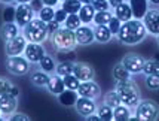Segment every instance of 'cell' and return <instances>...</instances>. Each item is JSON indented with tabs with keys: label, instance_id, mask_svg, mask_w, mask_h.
<instances>
[{
	"label": "cell",
	"instance_id": "cell-21",
	"mask_svg": "<svg viewBox=\"0 0 159 121\" xmlns=\"http://www.w3.org/2000/svg\"><path fill=\"white\" fill-rule=\"evenodd\" d=\"M129 6L132 11V17L137 20H141L147 12V0H131Z\"/></svg>",
	"mask_w": 159,
	"mask_h": 121
},
{
	"label": "cell",
	"instance_id": "cell-47",
	"mask_svg": "<svg viewBox=\"0 0 159 121\" xmlns=\"http://www.w3.org/2000/svg\"><path fill=\"white\" fill-rule=\"evenodd\" d=\"M120 3H124V0H109V5H110V7H113V9L116 6H119Z\"/></svg>",
	"mask_w": 159,
	"mask_h": 121
},
{
	"label": "cell",
	"instance_id": "cell-25",
	"mask_svg": "<svg viewBox=\"0 0 159 121\" xmlns=\"http://www.w3.org/2000/svg\"><path fill=\"white\" fill-rule=\"evenodd\" d=\"M111 75L116 82L119 81H126V79H131V73L125 69V66L122 63H116L113 66V70H111Z\"/></svg>",
	"mask_w": 159,
	"mask_h": 121
},
{
	"label": "cell",
	"instance_id": "cell-44",
	"mask_svg": "<svg viewBox=\"0 0 159 121\" xmlns=\"http://www.w3.org/2000/svg\"><path fill=\"white\" fill-rule=\"evenodd\" d=\"M9 120H12V121H18V120H24V121H28L30 120V117L25 114H12L11 117H9Z\"/></svg>",
	"mask_w": 159,
	"mask_h": 121
},
{
	"label": "cell",
	"instance_id": "cell-3",
	"mask_svg": "<svg viewBox=\"0 0 159 121\" xmlns=\"http://www.w3.org/2000/svg\"><path fill=\"white\" fill-rule=\"evenodd\" d=\"M22 35L27 39V42L43 43L49 37L48 26L45 21H42L39 17L37 18L34 17L25 27H22Z\"/></svg>",
	"mask_w": 159,
	"mask_h": 121
},
{
	"label": "cell",
	"instance_id": "cell-51",
	"mask_svg": "<svg viewBox=\"0 0 159 121\" xmlns=\"http://www.w3.org/2000/svg\"><path fill=\"white\" fill-rule=\"evenodd\" d=\"M149 3H152V5H159V0H147Z\"/></svg>",
	"mask_w": 159,
	"mask_h": 121
},
{
	"label": "cell",
	"instance_id": "cell-4",
	"mask_svg": "<svg viewBox=\"0 0 159 121\" xmlns=\"http://www.w3.org/2000/svg\"><path fill=\"white\" fill-rule=\"evenodd\" d=\"M51 41H52V45L57 51L75 50L77 45L75 31L67 29V27H60L54 35H51Z\"/></svg>",
	"mask_w": 159,
	"mask_h": 121
},
{
	"label": "cell",
	"instance_id": "cell-50",
	"mask_svg": "<svg viewBox=\"0 0 159 121\" xmlns=\"http://www.w3.org/2000/svg\"><path fill=\"white\" fill-rule=\"evenodd\" d=\"M16 3H30L31 0H15Z\"/></svg>",
	"mask_w": 159,
	"mask_h": 121
},
{
	"label": "cell",
	"instance_id": "cell-54",
	"mask_svg": "<svg viewBox=\"0 0 159 121\" xmlns=\"http://www.w3.org/2000/svg\"><path fill=\"white\" fill-rule=\"evenodd\" d=\"M0 115H2V112H0Z\"/></svg>",
	"mask_w": 159,
	"mask_h": 121
},
{
	"label": "cell",
	"instance_id": "cell-33",
	"mask_svg": "<svg viewBox=\"0 0 159 121\" xmlns=\"http://www.w3.org/2000/svg\"><path fill=\"white\" fill-rule=\"evenodd\" d=\"M62 24H64V27H67V29L75 31L77 27L82 26V21H80V18H79V15L77 14H69L67 15V18H66V21L62 22Z\"/></svg>",
	"mask_w": 159,
	"mask_h": 121
},
{
	"label": "cell",
	"instance_id": "cell-6",
	"mask_svg": "<svg viewBox=\"0 0 159 121\" xmlns=\"http://www.w3.org/2000/svg\"><path fill=\"white\" fill-rule=\"evenodd\" d=\"M31 63L22 56H14V57H7L6 60V69L9 73H12L15 76H22L30 72Z\"/></svg>",
	"mask_w": 159,
	"mask_h": 121
},
{
	"label": "cell",
	"instance_id": "cell-1",
	"mask_svg": "<svg viewBox=\"0 0 159 121\" xmlns=\"http://www.w3.org/2000/svg\"><path fill=\"white\" fill-rule=\"evenodd\" d=\"M146 36H147V30H146L143 21L137 20V18H131L128 21L122 22L116 37L124 45H137L141 41H144Z\"/></svg>",
	"mask_w": 159,
	"mask_h": 121
},
{
	"label": "cell",
	"instance_id": "cell-22",
	"mask_svg": "<svg viewBox=\"0 0 159 121\" xmlns=\"http://www.w3.org/2000/svg\"><path fill=\"white\" fill-rule=\"evenodd\" d=\"M115 17L119 18L122 22L128 21V20H131L132 18V11H131V6H129V3H120L119 6L115 7Z\"/></svg>",
	"mask_w": 159,
	"mask_h": 121
},
{
	"label": "cell",
	"instance_id": "cell-11",
	"mask_svg": "<svg viewBox=\"0 0 159 121\" xmlns=\"http://www.w3.org/2000/svg\"><path fill=\"white\" fill-rule=\"evenodd\" d=\"M46 51L43 48L42 43H36V42H27L25 45V50H24V57L27 58L31 64L39 63L42 58L45 57Z\"/></svg>",
	"mask_w": 159,
	"mask_h": 121
},
{
	"label": "cell",
	"instance_id": "cell-55",
	"mask_svg": "<svg viewBox=\"0 0 159 121\" xmlns=\"http://www.w3.org/2000/svg\"><path fill=\"white\" fill-rule=\"evenodd\" d=\"M61 2H62V0H61Z\"/></svg>",
	"mask_w": 159,
	"mask_h": 121
},
{
	"label": "cell",
	"instance_id": "cell-52",
	"mask_svg": "<svg viewBox=\"0 0 159 121\" xmlns=\"http://www.w3.org/2000/svg\"><path fill=\"white\" fill-rule=\"evenodd\" d=\"M82 3H92V0H80Z\"/></svg>",
	"mask_w": 159,
	"mask_h": 121
},
{
	"label": "cell",
	"instance_id": "cell-38",
	"mask_svg": "<svg viewBox=\"0 0 159 121\" xmlns=\"http://www.w3.org/2000/svg\"><path fill=\"white\" fill-rule=\"evenodd\" d=\"M120 26H122V21H120L119 18H116L115 15L111 17V20L109 21V24H107V27L110 29V31H111V35H113V36L118 35V31H119V29H120Z\"/></svg>",
	"mask_w": 159,
	"mask_h": 121
},
{
	"label": "cell",
	"instance_id": "cell-10",
	"mask_svg": "<svg viewBox=\"0 0 159 121\" xmlns=\"http://www.w3.org/2000/svg\"><path fill=\"white\" fill-rule=\"evenodd\" d=\"M75 108H76V112L80 117H89L91 114H95L97 112V105H95V100L89 99V97H83L79 96L75 102Z\"/></svg>",
	"mask_w": 159,
	"mask_h": 121
},
{
	"label": "cell",
	"instance_id": "cell-19",
	"mask_svg": "<svg viewBox=\"0 0 159 121\" xmlns=\"http://www.w3.org/2000/svg\"><path fill=\"white\" fill-rule=\"evenodd\" d=\"M95 12H97V11L94 9L92 3H83L82 7H80V11L77 12V15H79L82 24H91V22L94 21V15H95Z\"/></svg>",
	"mask_w": 159,
	"mask_h": 121
},
{
	"label": "cell",
	"instance_id": "cell-17",
	"mask_svg": "<svg viewBox=\"0 0 159 121\" xmlns=\"http://www.w3.org/2000/svg\"><path fill=\"white\" fill-rule=\"evenodd\" d=\"M21 33V27L14 21H6L2 29H0V37L3 42H7L11 39H14L15 36H18Z\"/></svg>",
	"mask_w": 159,
	"mask_h": 121
},
{
	"label": "cell",
	"instance_id": "cell-18",
	"mask_svg": "<svg viewBox=\"0 0 159 121\" xmlns=\"http://www.w3.org/2000/svg\"><path fill=\"white\" fill-rule=\"evenodd\" d=\"M49 93H52L54 96H60L64 90H66V85H64V81H62V76L60 75H51V78H49V82L48 85H46Z\"/></svg>",
	"mask_w": 159,
	"mask_h": 121
},
{
	"label": "cell",
	"instance_id": "cell-20",
	"mask_svg": "<svg viewBox=\"0 0 159 121\" xmlns=\"http://www.w3.org/2000/svg\"><path fill=\"white\" fill-rule=\"evenodd\" d=\"M94 37H95V42L98 43H107L111 41L113 35L107 26H95L94 27Z\"/></svg>",
	"mask_w": 159,
	"mask_h": 121
},
{
	"label": "cell",
	"instance_id": "cell-53",
	"mask_svg": "<svg viewBox=\"0 0 159 121\" xmlns=\"http://www.w3.org/2000/svg\"><path fill=\"white\" fill-rule=\"evenodd\" d=\"M156 41H158V43H159V33L156 35Z\"/></svg>",
	"mask_w": 159,
	"mask_h": 121
},
{
	"label": "cell",
	"instance_id": "cell-24",
	"mask_svg": "<svg viewBox=\"0 0 159 121\" xmlns=\"http://www.w3.org/2000/svg\"><path fill=\"white\" fill-rule=\"evenodd\" d=\"M113 120L116 121H128L131 120V108L120 103L119 106L113 108Z\"/></svg>",
	"mask_w": 159,
	"mask_h": 121
},
{
	"label": "cell",
	"instance_id": "cell-8",
	"mask_svg": "<svg viewBox=\"0 0 159 121\" xmlns=\"http://www.w3.org/2000/svg\"><path fill=\"white\" fill-rule=\"evenodd\" d=\"M120 63L125 66V69L129 72L131 75H135V73H141L143 72V66H144V58L141 57L140 54H135V52H129L124 56L122 61Z\"/></svg>",
	"mask_w": 159,
	"mask_h": 121
},
{
	"label": "cell",
	"instance_id": "cell-43",
	"mask_svg": "<svg viewBox=\"0 0 159 121\" xmlns=\"http://www.w3.org/2000/svg\"><path fill=\"white\" fill-rule=\"evenodd\" d=\"M30 6L33 7V11L37 14V12H39L45 5H43V2H42V0H31V2H30Z\"/></svg>",
	"mask_w": 159,
	"mask_h": 121
},
{
	"label": "cell",
	"instance_id": "cell-16",
	"mask_svg": "<svg viewBox=\"0 0 159 121\" xmlns=\"http://www.w3.org/2000/svg\"><path fill=\"white\" fill-rule=\"evenodd\" d=\"M75 36H76V42L77 45H91V43L95 41L94 37V29L89 27L88 24H83L80 27H77L75 30Z\"/></svg>",
	"mask_w": 159,
	"mask_h": 121
},
{
	"label": "cell",
	"instance_id": "cell-14",
	"mask_svg": "<svg viewBox=\"0 0 159 121\" xmlns=\"http://www.w3.org/2000/svg\"><path fill=\"white\" fill-rule=\"evenodd\" d=\"M16 106H18V100L16 97L11 96L9 93L0 96V112L5 118H9L11 115L16 111Z\"/></svg>",
	"mask_w": 159,
	"mask_h": 121
},
{
	"label": "cell",
	"instance_id": "cell-35",
	"mask_svg": "<svg viewBox=\"0 0 159 121\" xmlns=\"http://www.w3.org/2000/svg\"><path fill=\"white\" fill-rule=\"evenodd\" d=\"M104 103L111 108H116V106H119L122 102H120V97H119V94L116 93V90H113V91H109L104 96Z\"/></svg>",
	"mask_w": 159,
	"mask_h": 121
},
{
	"label": "cell",
	"instance_id": "cell-15",
	"mask_svg": "<svg viewBox=\"0 0 159 121\" xmlns=\"http://www.w3.org/2000/svg\"><path fill=\"white\" fill-rule=\"evenodd\" d=\"M73 75L80 82L82 81H91V79H94V76H95V70L92 69L91 64L79 61V63H75V66H73Z\"/></svg>",
	"mask_w": 159,
	"mask_h": 121
},
{
	"label": "cell",
	"instance_id": "cell-45",
	"mask_svg": "<svg viewBox=\"0 0 159 121\" xmlns=\"http://www.w3.org/2000/svg\"><path fill=\"white\" fill-rule=\"evenodd\" d=\"M42 2H43L45 6H52V7H55L60 3V0H42Z\"/></svg>",
	"mask_w": 159,
	"mask_h": 121
},
{
	"label": "cell",
	"instance_id": "cell-40",
	"mask_svg": "<svg viewBox=\"0 0 159 121\" xmlns=\"http://www.w3.org/2000/svg\"><path fill=\"white\" fill-rule=\"evenodd\" d=\"M12 87L11 84V81L6 78H0V96H3V94H6L9 93V88Z\"/></svg>",
	"mask_w": 159,
	"mask_h": 121
},
{
	"label": "cell",
	"instance_id": "cell-5",
	"mask_svg": "<svg viewBox=\"0 0 159 121\" xmlns=\"http://www.w3.org/2000/svg\"><path fill=\"white\" fill-rule=\"evenodd\" d=\"M159 118V105L155 100H140L135 106V120L155 121Z\"/></svg>",
	"mask_w": 159,
	"mask_h": 121
},
{
	"label": "cell",
	"instance_id": "cell-48",
	"mask_svg": "<svg viewBox=\"0 0 159 121\" xmlns=\"http://www.w3.org/2000/svg\"><path fill=\"white\" fill-rule=\"evenodd\" d=\"M86 120L88 121H100V117L97 114H91L89 117H86Z\"/></svg>",
	"mask_w": 159,
	"mask_h": 121
},
{
	"label": "cell",
	"instance_id": "cell-9",
	"mask_svg": "<svg viewBox=\"0 0 159 121\" xmlns=\"http://www.w3.org/2000/svg\"><path fill=\"white\" fill-rule=\"evenodd\" d=\"M25 45H27V39L24 37V35H18L15 36L14 39L5 42V52H6L7 57H14V56H21L24 54L25 50Z\"/></svg>",
	"mask_w": 159,
	"mask_h": 121
},
{
	"label": "cell",
	"instance_id": "cell-13",
	"mask_svg": "<svg viewBox=\"0 0 159 121\" xmlns=\"http://www.w3.org/2000/svg\"><path fill=\"white\" fill-rule=\"evenodd\" d=\"M76 93L79 94V96L89 97V99L95 100L97 97H100V94H101V88H100V85H98L94 79H91V81H82Z\"/></svg>",
	"mask_w": 159,
	"mask_h": 121
},
{
	"label": "cell",
	"instance_id": "cell-26",
	"mask_svg": "<svg viewBox=\"0 0 159 121\" xmlns=\"http://www.w3.org/2000/svg\"><path fill=\"white\" fill-rule=\"evenodd\" d=\"M143 73H144V75H159V60L158 58L144 60Z\"/></svg>",
	"mask_w": 159,
	"mask_h": 121
},
{
	"label": "cell",
	"instance_id": "cell-2",
	"mask_svg": "<svg viewBox=\"0 0 159 121\" xmlns=\"http://www.w3.org/2000/svg\"><path fill=\"white\" fill-rule=\"evenodd\" d=\"M116 93L120 97V102L126 105L128 108H135L140 103V90L139 87L135 85V82H132L131 79H126V81H119L116 82L115 87Z\"/></svg>",
	"mask_w": 159,
	"mask_h": 121
},
{
	"label": "cell",
	"instance_id": "cell-42",
	"mask_svg": "<svg viewBox=\"0 0 159 121\" xmlns=\"http://www.w3.org/2000/svg\"><path fill=\"white\" fill-rule=\"evenodd\" d=\"M46 26H48V33H49V36H51V35H54V33H55L57 30L60 29V22L55 21V20H52V21L46 22Z\"/></svg>",
	"mask_w": 159,
	"mask_h": 121
},
{
	"label": "cell",
	"instance_id": "cell-31",
	"mask_svg": "<svg viewBox=\"0 0 159 121\" xmlns=\"http://www.w3.org/2000/svg\"><path fill=\"white\" fill-rule=\"evenodd\" d=\"M97 115L100 117V121H111L113 120V108L103 103L97 108Z\"/></svg>",
	"mask_w": 159,
	"mask_h": 121
},
{
	"label": "cell",
	"instance_id": "cell-30",
	"mask_svg": "<svg viewBox=\"0 0 159 121\" xmlns=\"http://www.w3.org/2000/svg\"><path fill=\"white\" fill-rule=\"evenodd\" d=\"M73 66H75V63L71 60H62V61H60V63L57 64V67H55L57 75L66 76L69 73H73Z\"/></svg>",
	"mask_w": 159,
	"mask_h": 121
},
{
	"label": "cell",
	"instance_id": "cell-37",
	"mask_svg": "<svg viewBox=\"0 0 159 121\" xmlns=\"http://www.w3.org/2000/svg\"><path fill=\"white\" fill-rule=\"evenodd\" d=\"M146 87L149 90H159V75H146Z\"/></svg>",
	"mask_w": 159,
	"mask_h": 121
},
{
	"label": "cell",
	"instance_id": "cell-46",
	"mask_svg": "<svg viewBox=\"0 0 159 121\" xmlns=\"http://www.w3.org/2000/svg\"><path fill=\"white\" fill-rule=\"evenodd\" d=\"M9 94H11V96H14V97H18V96H20V88H18V87H15V85H12L11 88H9Z\"/></svg>",
	"mask_w": 159,
	"mask_h": 121
},
{
	"label": "cell",
	"instance_id": "cell-49",
	"mask_svg": "<svg viewBox=\"0 0 159 121\" xmlns=\"http://www.w3.org/2000/svg\"><path fill=\"white\" fill-rule=\"evenodd\" d=\"M0 3H3V5H12V3H15V0H0Z\"/></svg>",
	"mask_w": 159,
	"mask_h": 121
},
{
	"label": "cell",
	"instance_id": "cell-32",
	"mask_svg": "<svg viewBox=\"0 0 159 121\" xmlns=\"http://www.w3.org/2000/svg\"><path fill=\"white\" fill-rule=\"evenodd\" d=\"M62 81H64L66 90H71V91H77V88L80 85V81H79L73 73H69V75L62 76Z\"/></svg>",
	"mask_w": 159,
	"mask_h": 121
},
{
	"label": "cell",
	"instance_id": "cell-36",
	"mask_svg": "<svg viewBox=\"0 0 159 121\" xmlns=\"http://www.w3.org/2000/svg\"><path fill=\"white\" fill-rule=\"evenodd\" d=\"M76 94H75V91H71V90H64V91L60 94V100H61L62 105H70V103H73L75 105V102H76Z\"/></svg>",
	"mask_w": 159,
	"mask_h": 121
},
{
	"label": "cell",
	"instance_id": "cell-12",
	"mask_svg": "<svg viewBox=\"0 0 159 121\" xmlns=\"http://www.w3.org/2000/svg\"><path fill=\"white\" fill-rule=\"evenodd\" d=\"M143 24H144L147 33L150 35H158L159 33V9L152 7V9H147V12L143 17Z\"/></svg>",
	"mask_w": 159,
	"mask_h": 121
},
{
	"label": "cell",
	"instance_id": "cell-29",
	"mask_svg": "<svg viewBox=\"0 0 159 121\" xmlns=\"http://www.w3.org/2000/svg\"><path fill=\"white\" fill-rule=\"evenodd\" d=\"M39 66H40V69L43 72H46V73H54V72H55V67H57V63H55V60H54V57L45 54V57L39 61Z\"/></svg>",
	"mask_w": 159,
	"mask_h": 121
},
{
	"label": "cell",
	"instance_id": "cell-23",
	"mask_svg": "<svg viewBox=\"0 0 159 121\" xmlns=\"http://www.w3.org/2000/svg\"><path fill=\"white\" fill-rule=\"evenodd\" d=\"M49 78H51V75L46 73V72L40 70H36L31 73V76H30V81H31V84L36 87H46L49 82Z\"/></svg>",
	"mask_w": 159,
	"mask_h": 121
},
{
	"label": "cell",
	"instance_id": "cell-7",
	"mask_svg": "<svg viewBox=\"0 0 159 121\" xmlns=\"http://www.w3.org/2000/svg\"><path fill=\"white\" fill-rule=\"evenodd\" d=\"M34 14L36 12L30 6V3H18L15 7V22L22 29L34 18Z\"/></svg>",
	"mask_w": 159,
	"mask_h": 121
},
{
	"label": "cell",
	"instance_id": "cell-39",
	"mask_svg": "<svg viewBox=\"0 0 159 121\" xmlns=\"http://www.w3.org/2000/svg\"><path fill=\"white\" fill-rule=\"evenodd\" d=\"M92 6L95 11H109L110 9L109 0H92Z\"/></svg>",
	"mask_w": 159,
	"mask_h": 121
},
{
	"label": "cell",
	"instance_id": "cell-27",
	"mask_svg": "<svg viewBox=\"0 0 159 121\" xmlns=\"http://www.w3.org/2000/svg\"><path fill=\"white\" fill-rule=\"evenodd\" d=\"M111 17H113V14L110 12V9L109 11H97L95 15H94V21L92 22L95 26H107L109 21L111 20Z\"/></svg>",
	"mask_w": 159,
	"mask_h": 121
},
{
	"label": "cell",
	"instance_id": "cell-41",
	"mask_svg": "<svg viewBox=\"0 0 159 121\" xmlns=\"http://www.w3.org/2000/svg\"><path fill=\"white\" fill-rule=\"evenodd\" d=\"M67 15H69V14H67V12H66V11L62 9V7H57V9H55V17H54V20L61 24V22L66 21Z\"/></svg>",
	"mask_w": 159,
	"mask_h": 121
},
{
	"label": "cell",
	"instance_id": "cell-28",
	"mask_svg": "<svg viewBox=\"0 0 159 121\" xmlns=\"http://www.w3.org/2000/svg\"><path fill=\"white\" fill-rule=\"evenodd\" d=\"M82 2L80 0H62L61 7L67 12V14H77L82 7Z\"/></svg>",
	"mask_w": 159,
	"mask_h": 121
},
{
	"label": "cell",
	"instance_id": "cell-34",
	"mask_svg": "<svg viewBox=\"0 0 159 121\" xmlns=\"http://www.w3.org/2000/svg\"><path fill=\"white\" fill-rule=\"evenodd\" d=\"M37 15H39V18H40L42 21L49 22V21H52L54 17H55V9L52 6H43L40 11L37 12Z\"/></svg>",
	"mask_w": 159,
	"mask_h": 121
}]
</instances>
